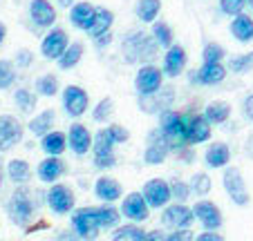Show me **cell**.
Masks as SVG:
<instances>
[{
  "label": "cell",
  "mask_w": 253,
  "mask_h": 241,
  "mask_svg": "<svg viewBox=\"0 0 253 241\" xmlns=\"http://www.w3.org/2000/svg\"><path fill=\"white\" fill-rule=\"evenodd\" d=\"M159 130L166 138L170 152H182L188 147L186 138V114H179L175 109H166L159 116Z\"/></svg>",
  "instance_id": "1"
},
{
  "label": "cell",
  "mask_w": 253,
  "mask_h": 241,
  "mask_svg": "<svg viewBox=\"0 0 253 241\" xmlns=\"http://www.w3.org/2000/svg\"><path fill=\"white\" fill-rule=\"evenodd\" d=\"M121 54H124L126 63L153 61L155 54H157V43H155L148 34L132 32L124 38V43H121Z\"/></svg>",
  "instance_id": "2"
},
{
  "label": "cell",
  "mask_w": 253,
  "mask_h": 241,
  "mask_svg": "<svg viewBox=\"0 0 253 241\" xmlns=\"http://www.w3.org/2000/svg\"><path fill=\"white\" fill-rule=\"evenodd\" d=\"M34 210H36V204H34L32 190L25 188V185L16 188L14 192H11L9 201H7V214H9L11 223L27 228V223L32 221V217H34Z\"/></svg>",
  "instance_id": "3"
},
{
  "label": "cell",
  "mask_w": 253,
  "mask_h": 241,
  "mask_svg": "<svg viewBox=\"0 0 253 241\" xmlns=\"http://www.w3.org/2000/svg\"><path fill=\"white\" fill-rule=\"evenodd\" d=\"M72 228L74 235L81 241H94L99 237V219H96V208L85 206V208H77L72 212Z\"/></svg>",
  "instance_id": "4"
},
{
  "label": "cell",
  "mask_w": 253,
  "mask_h": 241,
  "mask_svg": "<svg viewBox=\"0 0 253 241\" xmlns=\"http://www.w3.org/2000/svg\"><path fill=\"white\" fill-rule=\"evenodd\" d=\"M92 154H94V168H99V170H110L117 166L115 141L110 138L108 130H99L92 137Z\"/></svg>",
  "instance_id": "5"
},
{
  "label": "cell",
  "mask_w": 253,
  "mask_h": 241,
  "mask_svg": "<svg viewBox=\"0 0 253 241\" xmlns=\"http://www.w3.org/2000/svg\"><path fill=\"white\" fill-rule=\"evenodd\" d=\"M222 183H224L226 194L231 197V201H233L235 206H247L249 201H251V197H249V192H247V183H244V176H242V172H240V168H235V166L226 168L224 176H222Z\"/></svg>",
  "instance_id": "6"
},
{
  "label": "cell",
  "mask_w": 253,
  "mask_h": 241,
  "mask_svg": "<svg viewBox=\"0 0 253 241\" xmlns=\"http://www.w3.org/2000/svg\"><path fill=\"white\" fill-rule=\"evenodd\" d=\"M164 74L159 71V67L155 65H141V69L134 76V90L139 96H153L162 90Z\"/></svg>",
  "instance_id": "7"
},
{
  "label": "cell",
  "mask_w": 253,
  "mask_h": 241,
  "mask_svg": "<svg viewBox=\"0 0 253 241\" xmlns=\"http://www.w3.org/2000/svg\"><path fill=\"white\" fill-rule=\"evenodd\" d=\"M23 141V125L11 114H0V152H9Z\"/></svg>",
  "instance_id": "8"
},
{
  "label": "cell",
  "mask_w": 253,
  "mask_h": 241,
  "mask_svg": "<svg viewBox=\"0 0 253 241\" xmlns=\"http://www.w3.org/2000/svg\"><path fill=\"white\" fill-rule=\"evenodd\" d=\"M87 105H90V96L83 87L79 85H67L63 90V107H65L67 116L79 118L87 112Z\"/></svg>",
  "instance_id": "9"
},
{
  "label": "cell",
  "mask_w": 253,
  "mask_h": 241,
  "mask_svg": "<svg viewBox=\"0 0 253 241\" xmlns=\"http://www.w3.org/2000/svg\"><path fill=\"white\" fill-rule=\"evenodd\" d=\"M191 210L206 232H217L222 228V210L213 201H197Z\"/></svg>",
  "instance_id": "10"
},
{
  "label": "cell",
  "mask_w": 253,
  "mask_h": 241,
  "mask_svg": "<svg viewBox=\"0 0 253 241\" xmlns=\"http://www.w3.org/2000/svg\"><path fill=\"white\" fill-rule=\"evenodd\" d=\"M195 221L193 217V210L188 208L186 204H172L164 208L162 214V223L166 228H172V230H188V226Z\"/></svg>",
  "instance_id": "11"
},
{
  "label": "cell",
  "mask_w": 253,
  "mask_h": 241,
  "mask_svg": "<svg viewBox=\"0 0 253 241\" xmlns=\"http://www.w3.org/2000/svg\"><path fill=\"white\" fill-rule=\"evenodd\" d=\"M141 197L146 201L148 208H166L168 201H170V188H168V181L164 179H150L148 183L143 185Z\"/></svg>",
  "instance_id": "12"
},
{
  "label": "cell",
  "mask_w": 253,
  "mask_h": 241,
  "mask_svg": "<svg viewBox=\"0 0 253 241\" xmlns=\"http://www.w3.org/2000/svg\"><path fill=\"white\" fill-rule=\"evenodd\" d=\"M146 152H143V161L148 163V166H159V163H164L168 156V152H170V147H168L166 138H164L162 130H153V132L148 134V138H146Z\"/></svg>",
  "instance_id": "13"
},
{
  "label": "cell",
  "mask_w": 253,
  "mask_h": 241,
  "mask_svg": "<svg viewBox=\"0 0 253 241\" xmlns=\"http://www.w3.org/2000/svg\"><path fill=\"white\" fill-rule=\"evenodd\" d=\"M119 212L124 214L126 219H130L132 223H143V221H148V217H150V208L146 206V201H143L141 192H130V194H126Z\"/></svg>",
  "instance_id": "14"
},
{
  "label": "cell",
  "mask_w": 253,
  "mask_h": 241,
  "mask_svg": "<svg viewBox=\"0 0 253 241\" xmlns=\"http://www.w3.org/2000/svg\"><path fill=\"white\" fill-rule=\"evenodd\" d=\"M45 197H47V206L52 208V212L67 214L74 210V201H77V199H74V192H72L67 185H63V183L52 185Z\"/></svg>",
  "instance_id": "15"
},
{
  "label": "cell",
  "mask_w": 253,
  "mask_h": 241,
  "mask_svg": "<svg viewBox=\"0 0 253 241\" xmlns=\"http://www.w3.org/2000/svg\"><path fill=\"white\" fill-rule=\"evenodd\" d=\"M226 78V67L222 63H204L200 69L191 71L188 80L193 85H217Z\"/></svg>",
  "instance_id": "16"
},
{
  "label": "cell",
  "mask_w": 253,
  "mask_h": 241,
  "mask_svg": "<svg viewBox=\"0 0 253 241\" xmlns=\"http://www.w3.org/2000/svg\"><path fill=\"white\" fill-rule=\"evenodd\" d=\"M65 49H67V34L63 29H52V32L45 34L43 43H41V54L47 61H58Z\"/></svg>",
  "instance_id": "17"
},
{
  "label": "cell",
  "mask_w": 253,
  "mask_h": 241,
  "mask_svg": "<svg viewBox=\"0 0 253 241\" xmlns=\"http://www.w3.org/2000/svg\"><path fill=\"white\" fill-rule=\"evenodd\" d=\"M65 138H67L70 150L74 152V154H79V156L87 154V152L92 150V134H90V130H87L83 123L70 125V132L65 134Z\"/></svg>",
  "instance_id": "18"
},
{
  "label": "cell",
  "mask_w": 253,
  "mask_h": 241,
  "mask_svg": "<svg viewBox=\"0 0 253 241\" xmlns=\"http://www.w3.org/2000/svg\"><path fill=\"white\" fill-rule=\"evenodd\" d=\"M186 138L188 145L206 143L211 138V125L202 114H186Z\"/></svg>",
  "instance_id": "19"
},
{
  "label": "cell",
  "mask_w": 253,
  "mask_h": 241,
  "mask_svg": "<svg viewBox=\"0 0 253 241\" xmlns=\"http://www.w3.org/2000/svg\"><path fill=\"white\" fill-rule=\"evenodd\" d=\"M172 103V87H162L153 96H139V107L146 114H162Z\"/></svg>",
  "instance_id": "20"
},
{
  "label": "cell",
  "mask_w": 253,
  "mask_h": 241,
  "mask_svg": "<svg viewBox=\"0 0 253 241\" xmlns=\"http://www.w3.org/2000/svg\"><path fill=\"white\" fill-rule=\"evenodd\" d=\"M29 18L39 27H52L56 20V9L52 7L49 0H32L29 2Z\"/></svg>",
  "instance_id": "21"
},
{
  "label": "cell",
  "mask_w": 253,
  "mask_h": 241,
  "mask_svg": "<svg viewBox=\"0 0 253 241\" xmlns=\"http://www.w3.org/2000/svg\"><path fill=\"white\" fill-rule=\"evenodd\" d=\"M184 67H186V52H184V47L182 45H170L166 56H164V71L162 74L175 78V76H179L184 71Z\"/></svg>",
  "instance_id": "22"
},
{
  "label": "cell",
  "mask_w": 253,
  "mask_h": 241,
  "mask_svg": "<svg viewBox=\"0 0 253 241\" xmlns=\"http://www.w3.org/2000/svg\"><path fill=\"white\" fill-rule=\"evenodd\" d=\"M65 174V163L61 161V156H47L39 163V179L43 183H54Z\"/></svg>",
  "instance_id": "23"
},
{
  "label": "cell",
  "mask_w": 253,
  "mask_h": 241,
  "mask_svg": "<svg viewBox=\"0 0 253 241\" xmlns=\"http://www.w3.org/2000/svg\"><path fill=\"white\" fill-rule=\"evenodd\" d=\"M112 23H115V14H112L110 9H105V7H96L92 25L87 27V36H92V38L103 36V34L110 32Z\"/></svg>",
  "instance_id": "24"
},
{
  "label": "cell",
  "mask_w": 253,
  "mask_h": 241,
  "mask_svg": "<svg viewBox=\"0 0 253 241\" xmlns=\"http://www.w3.org/2000/svg\"><path fill=\"white\" fill-rule=\"evenodd\" d=\"M94 194L103 201V204H112L117 199H121V185L112 176H101L94 183Z\"/></svg>",
  "instance_id": "25"
},
{
  "label": "cell",
  "mask_w": 253,
  "mask_h": 241,
  "mask_svg": "<svg viewBox=\"0 0 253 241\" xmlns=\"http://www.w3.org/2000/svg\"><path fill=\"white\" fill-rule=\"evenodd\" d=\"M229 159H231V150H229V145H226V143H222V141L209 145V150H206V154H204L206 166L213 168V170L224 168L226 163H229Z\"/></svg>",
  "instance_id": "26"
},
{
  "label": "cell",
  "mask_w": 253,
  "mask_h": 241,
  "mask_svg": "<svg viewBox=\"0 0 253 241\" xmlns=\"http://www.w3.org/2000/svg\"><path fill=\"white\" fill-rule=\"evenodd\" d=\"M54 121H56V114H54V109H43V112L36 114V116L29 121V132H32L34 137H41V138H43L45 134L52 132Z\"/></svg>",
  "instance_id": "27"
},
{
  "label": "cell",
  "mask_w": 253,
  "mask_h": 241,
  "mask_svg": "<svg viewBox=\"0 0 253 241\" xmlns=\"http://www.w3.org/2000/svg\"><path fill=\"white\" fill-rule=\"evenodd\" d=\"M202 116L206 118L209 125H220L231 116V105L226 103V101H213V103H209L204 107V114H202Z\"/></svg>",
  "instance_id": "28"
},
{
  "label": "cell",
  "mask_w": 253,
  "mask_h": 241,
  "mask_svg": "<svg viewBox=\"0 0 253 241\" xmlns=\"http://www.w3.org/2000/svg\"><path fill=\"white\" fill-rule=\"evenodd\" d=\"M41 147H43V152L47 156H61L63 152L67 150V138L63 132L52 130L49 134H45V137L41 138Z\"/></svg>",
  "instance_id": "29"
},
{
  "label": "cell",
  "mask_w": 253,
  "mask_h": 241,
  "mask_svg": "<svg viewBox=\"0 0 253 241\" xmlns=\"http://www.w3.org/2000/svg\"><path fill=\"white\" fill-rule=\"evenodd\" d=\"M94 9H96V7H92L90 2H79V5H74V7H72V11H70L72 25L87 32V27L92 25V18H94Z\"/></svg>",
  "instance_id": "30"
},
{
  "label": "cell",
  "mask_w": 253,
  "mask_h": 241,
  "mask_svg": "<svg viewBox=\"0 0 253 241\" xmlns=\"http://www.w3.org/2000/svg\"><path fill=\"white\" fill-rule=\"evenodd\" d=\"M5 174L9 176L14 183L23 185V183H27L29 176H32V168H29V163L25 159H11L5 168Z\"/></svg>",
  "instance_id": "31"
},
{
  "label": "cell",
  "mask_w": 253,
  "mask_h": 241,
  "mask_svg": "<svg viewBox=\"0 0 253 241\" xmlns=\"http://www.w3.org/2000/svg\"><path fill=\"white\" fill-rule=\"evenodd\" d=\"M231 34L238 38L240 43H249L253 40V18H249L247 14H240L231 23Z\"/></svg>",
  "instance_id": "32"
},
{
  "label": "cell",
  "mask_w": 253,
  "mask_h": 241,
  "mask_svg": "<svg viewBox=\"0 0 253 241\" xmlns=\"http://www.w3.org/2000/svg\"><path fill=\"white\" fill-rule=\"evenodd\" d=\"M119 217H121V212L112 204H103V206H99V208H96V219H99V228H101V230L117 228V226H119Z\"/></svg>",
  "instance_id": "33"
},
{
  "label": "cell",
  "mask_w": 253,
  "mask_h": 241,
  "mask_svg": "<svg viewBox=\"0 0 253 241\" xmlns=\"http://www.w3.org/2000/svg\"><path fill=\"white\" fill-rule=\"evenodd\" d=\"M146 230L137 223H128V226H119L112 232V241H143Z\"/></svg>",
  "instance_id": "34"
},
{
  "label": "cell",
  "mask_w": 253,
  "mask_h": 241,
  "mask_svg": "<svg viewBox=\"0 0 253 241\" xmlns=\"http://www.w3.org/2000/svg\"><path fill=\"white\" fill-rule=\"evenodd\" d=\"M159 9H162V0H139L137 18L141 20V23H155Z\"/></svg>",
  "instance_id": "35"
},
{
  "label": "cell",
  "mask_w": 253,
  "mask_h": 241,
  "mask_svg": "<svg viewBox=\"0 0 253 241\" xmlns=\"http://www.w3.org/2000/svg\"><path fill=\"white\" fill-rule=\"evenodd\" d=\"M81 56H83V45L81 43L67 45V49L61 54V58H58V67H61V69H72L74 65H79Z\"/></svg>",
  "instance_id": "36"
},
{
  "label": "cell",
  "mask_w": 253,
  "mask_h": 241,
  "mask_svg": "<svg viewBox=\"0 0 253 241\" xmlns=\"http://www.w3.org/2000/svg\"><path fill=\"white\" fill-rule=\"evenodd\" d=\"M188 188H191V194L206 197V194L211 192V188H213V183H211V176L206 174V172H195V174L191 176V183H188Z\"/></svg>",
  "instance_id": "37"
},
{
  "label": "cell",
  "mask_w": 253,
  "mask_h": 241,
  "mask_svg": "<svg viewBox=\"0 0 253 241\" xmlns=\"http://www.w3.org/2000/svg\"><path fill=\"white\" fill-rule=\"evenodd\" d=\"M153 40L157 43V47H170L172 45V29L166 23H153Z\"/></svg>",
  "instance_id": "38"
},
{
  "label": "cell",
  "mask_w": 253,
  "mask_h": 241,
  "mask_svg": "<svg viewBox=\"0 0 253 241\" xmlns=\"http://www.w3.org/2000/svg\"><path fill=\"white\" fill-rule=\"evenodd\" d=\"M14 103H16V107H18L23 114H29L34 107H36V96H34L29 90H25V87H23V90H16Z\"/></svg>",
  "instance_id": "39"
},
{
  "label": "cell",
  "mask_w": 253,
  "mask_h": 241,
  "mask_svg": "<svg viewBox=\"0 0 253 241\" xmlns=\"http://www.w3.org/2000/svg\"><path fill=\"white\" fill-rule=\"evenodd\" d=\"M36 92L41 96H54L58 94V78L54 74H45L36 80Z\"/></svg>",
  "instance_id": "40"
},
{
  "label": "cell",
  "mask_w": 253,
  "mask_h": 241,
  "mask_svg": "<svg viewBox=\"0 0 253 241\" xmlns=\"http://www.w3.org/2000/svg\"><path fill=\"white\" fill-rule=\"evenodd\" d=\"M112 112H115V101L112 99H101L99 103H96V107L92 109V118H94L96 123H103V121H108V118L112 116Z\"/></svg>",
  "instance_id": "41"
},
{
  "label": "cell",
  "mask_w": 253,
  "mask_h": 241,
  "mask_svg": "<svg viewBox=\"0 0 253 241\" xmlns=\"http://www.w3.org/2000/svg\"><path fill=\"white\" fill-rule=\"evenodd\" d=\"M226 69L233 71V74H247L249 69H253V52L231 58V61H229V67H226Z\"/></svg>",
  "instance_id": "42"
},
{
  "label": "cell",
  "mask_w": 253,
  "mask_h": 241,
  "mask_svg": "<svg viewBox=\"0 0 253 241\" xmlns=\"http://www.w3.org/2000/svg\"><path fill=\"white\" fill-rule=\"evenodd\" d=\"M16 80V69L11 61H0V90H9Z\"/></svg>",
  "instance_id": "43"
},
{
  "label": "cell",
  "mask_w": 253,
  "mask_h": 241,
  "mask_svg": "<svg viewBox=\"0 0 253 241\" xmlns=\"http://www.w3.org/2000/svg\"><path fill=\"white\" fill-rule=\"evenodd\" d=\"M168 188H170V199H175L177 204H184V201H188V197H191L188 183H184V181H179V179L168 183Z\"/></svg>",
  "instance_id": "44"
},
{
  "label": "cell",
  "mask_w": 253,
  "mask_h": 241,
  "mask_svg": "<svg viewBox=\"0 0 253 241\" xmlns=\"http://www.w3.org/2000/svg\"><path fill=\"white\" fill-rule=\"evenodd\" d=\"M202 58H204V63H222V58H224V47H222L220 43H209L204 47V52H202Z\"/></svg>",
  "instance_id": "45"
},
{
  "label": "cell",
  "mask_w": 253,
  "mask_h": 241,
  "mask_svg": "<svg viewBox=\"0 0 253 241\" xmlns=\"http://www.w3.org/2000/svg\"><path fill=\"white\" fill-rule=\"evenodd\" d=\"M247 5V0H220V9L226 16H240Z\"/></svg>",
  "instance_id": "46"
},
{
  "label": "cell",
  "mask_w": 253,
  "mask_h": 241,
  "mask_svg": "<svg viewBox=\"0 0 253 241\" xmlns=\"http://www.w3.org/2000/svg\"><path fill=\"white\" fill-rule=\"evenodd\" d=\"M105 130H108V134H110V138H112V141H115V145H117V143H126V141H128V138H130V132L124 128V125H119V123H112V125H108V128H105Z\"/></svg>",
  "instance_id": "47"
},
{
  "label": "cell",
  "mask_w": 253,
  "mask_h": 241,
  "mask_svg": "<svg viewBox=\"0 0 253 241\" xmlns=\"http://www.w3.org/2000/svg\"><path fill=\"white\" fill-rule=\"evenodd\" d=\"M195 235L191 230H172L170 235H166V241H193Z\"/></svg>",
  "instance_id": "48"
},
{
  "label": "cell",
  "mask_w": 253,
  "mask_h": 241,
  "mask_svg": "<svg viewBox=\"0 0 253 241\" xmlns=\"http://www.w3.org/2000/svg\"><path fill=\"white\" fill-rule=\"evenodd\" d=\"M32 58H34V54L29 49H20L16 54V67H29L32 65Z\"/></svg>",
  "instance_id": "49"
},
{
  "label": "cell",
  "mask_w": 253,
  "mask_h": 241,
  "mask_svg": "<svg viewBox=\"0 0 253 241\" xmlns=\"http://www.w3.org/2000/svg\"><path fill=\"white\" fill-rule=\"evenodd\" d=\"M193 241H224L222 239V235H217V232H202V235H197Z\"/></svg>",
  "instance_id": "50"
},
{
  "label": "cell",
  "mask_w": 253,
  "mask_h": 241,
  "mask_svg": "<svg viewBox=\"0 0 253 241\" xmlns=\"http://www.w3.org/2000/svg\"><path fill=\"white\" fill-rule=\"evenodd\" d=\"M143 241H166V235L162 230H150V232H146Z\"/></svg>",
  "instance_id": "51"
},
{
  "label": "cell",
  "mask_w": 253,
  "mask_h": 241,
  "mask_svg": "<svg viewBox=\"0 0 253 241\" xmlns=\"http://www.w3.org/2000/svg\"><path fill=\"white\" fill-rule=\"evenodd\" d=\"M54 241H81L79 239L77 235H74V232H70V230H63V232H58V237Z\"/></svg>",
  "instance_id": "52"
},
{
  "label": "cell",
  "mask_w": 253,
  "mask_h": 241,
  "mask_svg": "<svg viewBox=\"0 0 253 241\" xmlns=\"http://www.w3.org/2000/svg\"><path fill=\"white\" fill-rule=\"evenodd\" d=\"M94 43H96V47H108V45L112 43V34L108 32V34H103V36L94 38Z\"/></svg>",
  "instance_id": "53"
},
{
  "label": "cell",
  "mask_w": 253,
  "mask_h": 241,
  "mask_svg": "<svg viewBox=\"0 0 253 241\" xmlns=\"http://www.w3.org/2000/svg\"><path fill=\"white\" fill-rule=\"evenodd\" d=\"M244 114L249 121H253V94L247 96V101H244Z\"/></svg>",
  "instance_id": "54"
},
{
  "label": "cell",
  "mask_w": 253,
  "mask_h": 241,
  "mask_svg": "<svg viewBox=\"0 0 253 241\" xmlns=\"http://www.w3.org/2000/svg\"><path fill=\"white\" fill-rule=\"evenodd\" d=\"M5 36H7V29H5V25L0 23V45L5 43Z\"/></svg>",
  "instance_id": "55"
},
{
  "label": "cell",
  "mask_w": 253,
  "mask_h": 241,
  "mask_svg": "<svg viewBox=\"0 0 253 241\" xmlns=\"http://www.w3.org/2000/svg\"><path fill=\"white\" fill-rule=\"evenodd\" d=\"M247 154H249V156H253V137L247 141Z\"/></svg>",
  "instance_id": "56"
},
{
  "label": "cell",
  "mask_w": 253,
  "mask_h": 241,
  "mask_svg": "<svg viewBox=\"0 0 253 241\" xmlns=\"http://www.w3.org/2000/svg\"><path fill=\"white\" fill-rule=\"evenodd\" d=\"M2 181H5V166H2V161H0V188H2Z\"/></svg>",
  "instance_id": "57"
},
{
  "label": "cell",
  "mask_w": 253,
  "mask_h": 241,
  "mask_svg": "<svg viewBox=\"0 0 253 241\" xmlns=\"http://www.w3.org/2000/svg\"><path fill=\"white\" fill-rule=\"evenodd\" d=\"M58 2H61L63 7H67V5H70V2H72V0H58Z\"/></svg>",
  "instance_id": "58"
},
{
  "label": "cell",
  "mask_w": 253,
  "mask_h": 241,
  "mask_svg": "<svg viewBox=\"0 0 253 241\" xmlns=\"http://www.w3.org/2000/svg\"><path fill=\"white\" fill-rule=\"evenodd\" d=\"M247 2H249V5H251V7H253V0H247Z\"/></svg>",
  "instance_id": "59"
}]
</instances>
